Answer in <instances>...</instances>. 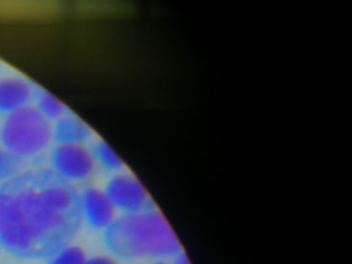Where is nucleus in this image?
I'll return each mask as SVG.
<instances>
[{"label":"nucleus","mask_w":352,"mask_h":264,"mask_svg":"<svg viewBox=\"0 0 352 264\" xmlns=\"http://www.w3.org/2000/svg\"><path fill=\"white\" fill-rule=\"evenodd\" d=\"M80 194L52 170L26 171L0 184V247L20 259L52 258L81 226Z\"/></svg>","instance_id":"obj_1"},{"label":"nucleus","mask_w":352,"mask_h":264,"mask_svg":"<svg viewBox=\"0 0 352 264\" xmlns=\"http://www.w3.org/2000/svg\"><path fill=\"white\" fill-rule=\"evenodd\" d=\"M102 241L113 256L123 260L168 262L184 250L158 206L137 214L117 216L104 229Z\"/></svg>","instance_id":"obj_2"},{"label":"nucleus","mask_w":352,"mask_h":264,"mask_svg":"<svg viewBox=\"0 0 352 264\" xmlns=\"http://www.w3.org/2000/svg\"><path fill=\"white\" fill-rule=\"evenodd\" d=\"M53 140V124L34 105L6 116L0 126L1 148L24 161L42 154Z\"/></svg>","instance_id":"obj_3"},{"label":"nucleus","mask_w":352,"mask_h":264,"mask_svg":"<svg viewBox=\"0 0 352 264\" xmlns=\"http://www.w3.org/2000/svg\"><path fill=\"white\" fill-rule=\"evenodd\" d=\"M104 192L121 214H137L157 206L141 179L127 167L111 175Z\"/></svg>","instance_id":"obj_4"},{"label":"nucleus","mask_w":352,"mask_h":264,"mask_svg":"<svg viewBox=\"0 0 352 264\" xmlns=\"http://www.w3.org/2000/svg\"><path fill=\"white\" fill-rule=\"evenodd\" d=\"M51 170L61 179L80 182L94 173L96 160L83 144H57L50 154Z\"/></svg>","instance_id":"obj_5"},{"label":"nucleus","mask_w":352,"mask_h":264,"mask_svg":"<svg viewBox=\"0 0 352 264\" xmlns=\"http://www.w3.org/2000/svg\"><path fill=\"white\" fill-rule=\"evenodd\" d=\"M82 217L86 223L96 230H104L116 219L117 212L104 190L86 188L81 195Z\"/></svg>","instance_id":"obj_6"},{"label":"nucleus","mask_w":352,"mask_h":264,"mask_svg":"<svg viewBox=\"0 0 352 264\" xmlns=\"http://www.w3.org/2000/svg\"><path fill=\"white\" fill-rule=\"evenodd\" d=\"M34 98V87L23 78L8 76L0 80V113L7 116L23 109Z\"/></svg>","instance_id":"obj_7"},{"label":"nucleus","mask_w":352,"mask_h":264,"mask_svg":"<svg viewBox=\"0 0 352 264\" xmlns=\"http://www.w3.org/2000/svg\"><path fill=\"white\" fill-rule=\"evenodd\" d=\"M91 135L89 126L69 113L53 124V140L57 144H83Z\"/></svg>","instance_id":"obj_8"},{"label":"nucleus","mask_w":352,"mask_h":264,"mask_svg":"<svg viewBox=\"0 0 352 264\" xmlns=\"http://www.w3.org/2000/svg\"><path fill=\"white\" fill-rule=\"evenodd\" d=\"M34 99L36 102L34 107L50 122H56L69 113L67 107L52 93L44 89L38 88V90H34Z\"/></svg>","instance_id":"obj_9"},{"label":"nucleus","mask_w":352,"mask_h":264,"mask_svg":"<svg viewBox=\"0 0 352 264\" xmlns=\"http://www.w3.org/2000/svg\"><path fill=\"white\" fill-rule=\"evenodd\" d=\"M90 151H91L94 160H96V162L111 175L118 173L127 167L122 158L115 152L114 148L106 140H96L92 146V150Z\"/></svg>","instance_id":"obj_10"},{"label":"nucleus","mask_w":352,"mask_h":264,"mask_svg":"<svg viewBox=\"0 0 352 264\" xmlns=\"http://www.w3.org/2000/svg\"><path fill=\"white\" fill-rule=\"evenodd\" d=\"M24 163L0 148V184L22 173Z\"/></svg>","instance_id":"obj_11"},{"label":"nucleus","mask_w":352,"mask_h":264,"mask_svg":"<svg viewBox=\"0 0 352 264\" xmlns=\"http://www.w3.org/2000/svg\"><path fill=\"white\" fill-rule=\"evenodd\" d=\"M87 256L82 248L67 245L51 258L49 264H86Z\"/></svg>","instance_id":"obj_12"},{"label":"nucleus","mask_w":352,"mask_h":264,"mask_svg":"<svg viewBox=\"0 0 352 264\" xmlns=\"http://www.w3.org/2000/svg\"><path fill=\"white\" fill-rule=\"evenodd\" d=\"M86 264H118L114 258L110 256H96V257L87 259Z\"/></svg>","instance_id":"obj_13"},{"label":"nucleus","mask_w":352,"mask_h":264,"mask_svg":"<svg viewBox=\"0 0 352 264\" xmlns=\"http://www.w3.org/2000/svg\"><path fill=\"white\" fill-rule=\"evenodd\" d=\"M168 264H192L191 263L190 259H189L188 255H187L185 250H183L180 253L177 254L175 257H173Z\"/></svg>","instance_id":"obj_14"},{"label":"nucleus","mask_w":352,"mask_h":264,"mask_svg":"<svg viewBox=\"0 0 352 264\" xmlns=\"http://www.w3.org/2000/svg\"><path fill=\"white\" fill-rule=\"evenodd\" d=\"M168 262H166V261H154V262H149V263H148V264H168Z\"/></svg>","instance_id":"obj_15"}]
</instances>
